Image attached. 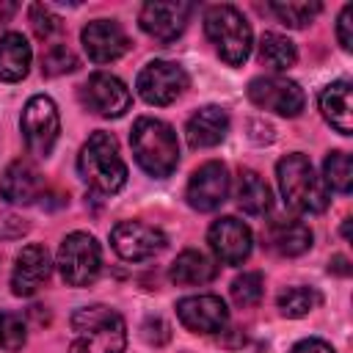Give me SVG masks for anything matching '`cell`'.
Masks as SVG:
<instances>
[{
    "instance_id": "cell-20",
    "label": "cell",
    "mask_w": 353,
    "mask_h": 353,
    "mask_svg": "<svg viewBox=\"0 0 353 353\" xmlns=\"http://www.w3.org/2000/svg\"><path fill=\"white\" fill-rule=\"evenodd\" d=\"M262 237H265V245L281 256H301L303 251L312 248V229L295 218L270 221Z\"/></svg>"
},
{
    "instance_id": "cell-12",
    "label": "cell",
    "mask_w": 353,
    "mask_h": 353,
    "mask_svg": "<svg viewBox=\"0 0 353 353\" xmlns=\"http://www.w3.org/2000/svg\"><path fill=\"white\" fill-rule=\"evenodd\" d=\"M110 245L121 259L141 262L163 251L165 234L157 226H149L143 221H121L110 229Z\"/></svg>"
},
{
    "instance_id": "cell-32",
    "label": "cell",
    "mask_w": 353,
    "mask_h": 353,
    "mask_svg": "<svg viewBox=\"0 0 353 353\" xmlns=\"http://www.w3.org/2000/svg\"><path fill=\"white\" fill-rule=\"evenodd\" d=\"M30 28H33V33H36L41 41H47V39H52V36L61 30V17H55L47 6L33 3V6H30Z\"/></svg>"
},
{
    "instance_id": "cell-11",
    "label": "cell",
    "mask_w": 353,
    "mask_h": 353,
    "mask_svg": "<svg viewBox=\"0 0 353 353\" xmlns=\"http://www.w3.org/2000/svg\"><path fill=\"white\" fill-rule=\"evenodd\" d=\"M229 188H232V179H229L226 165L221 160H210V163L199 165L190 174L185 199H188V204L193 210L212 212V210H218L229 199Z\"/></svg>"
},
{
    "instance_id": "cell-6",
    "label": "cell",
    "mask_w": 353,
    "mask_h": 353,
    "mask_svg": "<svg viewBox=\"0 0 353 353\" xmlns=\"http://www.w3.org/2000/svg\"><path fill=\"white\" fill-rule=\"evenodd\" d=\"M58 270L69 287H88L102 268L99 243L88 232H72L58 248Z\"/></svg>"
},
{
    "instance_id": "cell-3",
    "label": "cell",
    "mask_w": 353,
    "mask_h": 353,
    "mask_svg": "<svg viewBox=\"0 0 353 353\" xmlns=\"http://www.w3.org/2000/svg\"><path fill=\"white\" fill-rule=\"evenodd\" d=\"M130 143H132V154H135L138 165L149 176L163 179L179 163V141H176V132H174L171 124H165L160 119L141 116L132 124Z\"/></svg>"
},
{
    "instance_id": "cell-1",
    "label": "cell",
    "mask_w": 353,
    "mask_h": 353,
    "mask_svg": "<svg viewBox=\"0 0 353 353\" xmlns=\"http://www.w3.org/2000/svg\"><path fill=\"white\" fill-rule=\"evenodd\" d=\"M276 179H279V190H281L284 204L290 210H295V212L317 215L331 201L325 182L314 174L309 157L301 154V152L284 154L276 163Z\"/></svg>"
},
{
    "instance_id": "cell-38",
    "label": "cell",
    "mask_w": 353,
    "mask_h": 353,
    "mask_svg": "<svg viewBox=\"0 0 353 353\" xmlns=\"http://www.w3.org/2000/svg\"><path fill=\"white\" fill-rule=\"evenodd\" d=\"M342 234L350 237V218H345V223H342Z\"/></svg>"
},
{
    "instance_id": "cell-30",
    "label": "cell",
    "mask_w": 353,
    "mask_h": 353,
    "mask_svg": "<svg viewBox=\"0 0 353 353\" xmlns=\"http://www.w3.org/2000/svg\"><path fill=\"white\" fill-rule=\"evenodd\" d=\"M74 69H77V55L66 44H52V47L44 50L41 72L47 77H58V74H66V72H74Z\"/></svg>"
},
{
    "instance_id": "cell-19",
    "label": "cell",
    "mask_w": 353,
    "mask_h": 353,
    "mask_svg": "<svg viewBox=\"0 0 353 353\" xmlns=\"http://www.w3.org/2000/svg\"><path fill=\"white\" fill-rule=\"evenodd\" d=\"M229 132V116L223 108L218 105H207V108H199L188 124H185V135H188V143L193 149H210V146H218Z\"/></svg>"
},
{
    "instance_id": "cell-2",
    "label": "cell",
    "mask_w": 353,
    "mask_h": 353,
    "mask_svg": "<svg viewBox=\"0 0 353 353\" xmlns=\"http://www.w3.org/2000/svg\"><path fill=\"white\" fill-rule=\"evenodd\" d=\"M77 171L83 182L97 193H119L127 182V165L119 154V141L110 132H91L77 154Z\"/></svg>"
},
{
    "instance_id": "cell-9",
    "label": "cell",
    "mask_w": 353,
    "mask_h": 353,
    "mask_svg": "<svg viewBox=\"0 0 353 353\" xmlns=\"http://www.w3.org/2000/svg\"><path fill=\"white\" fill-rule=\"evenodd\" d=\"M248 99L262 108V110H270V113H279V116H298L303 110V91L295 80H287L281 74H265V77H254L248 83Z\"/></svg>"
},
{
    "instance_id": "cell-4",
    "label": "cell",
    "mask_w": 353,
    "mask_h": 353,
    "mask_svg": "<svg viewBox=\"0 0 353 353\" xmlns=\"http://www.w3.org/2000/svg\"><path fill=\"white\" fill-rule=\"evenodd\" d=\"M74 342L69 353H124L127 328L119 312L108 306H83L72 314Z\"/></svg>"
},
{
    "instance_id": "cell-29",
    "label": "cell",
    "mask_w": 353,
    "mask_h": 353,
    "mask_svg": "<svg viewBox=\"0 0 353 353\" xmlns=\"http://www.w3.org/2000/svg\"><path fill=\"white\" fill-rule=\"evenodd\" d=\"M229 292H232V301L237 306H243V309L256 306L262 301V295H265V279H262V273L248 270V273H243V276H237L232 281Z\"/></svg>"
},
{
    "instance_id": "cell-31",
    "label": "cell",
    "mask_w": 353,
    "mask_h": 353,
    "mask_svg": "<svg viewBox=\"0 0 353 353\" xmlns=\"http://www.w3.org/2000/svg\"><path fill=\"white\" fill-rule=\"evenodd\" d=\"M28 339V325L22 314L14 312H0V347L6 350H19Z\"/></svg>"
},
{
    "instance_id": "cell-21",
    "label": "cell",
    "mask_w": 353,
    "mask_h": 353,
    "mask_svg": "<svg viewBox=\"0 0 353 353\" xmlns=\"http://www.w3.org/2000/svg\"><path fill=\"white\" fill-rule=\"evenodd\" d=\"M320 110L323 119L339 132L350 135L353 132V102H350V83L336 80L320 91Z\"/></svg>"
},
{
    "instance_id": "cell-18",
    "label": "cell",
    "mask_w": 353,
    "mask_h": 353,
    "mask_svg": "<svg viewBox=\"0 0 353 353\" xmlns=\"http://www.w3.org/2000/svg\"><path fill=\"white\" fill-rule=\"evenodd\" d=\"M0 196L8 204H33L41 196V174H39V168L25 157L8 163V168L0 176Z\"/></svg>"
},
{
    "instance_id": "cell-25",
    "label": "cell",
    "mask_w": 353,
    "mask_h": 353,
    "mask_svg": "<svg viewBox=\"0 0 353 353\" xmlns=\"http://www.w3.org/2000/svg\"><path fill=\"white\" fill-rule=\"evenodd\" d=\"M259 61L273 72H287L298 61L295 44L281 33H265L259 39Z\"/></svg>"
},
{
    "instance_id": "cell-37",
    "label": "cell",
    "mask_w": 353,
    "mask_h": 353,
    "mask_svg": "<svg viewBox=\"0 0 353 353\" xmlns=\"http://www.w3.org/2000/svg\"><path fill=\"white\" fill-rule=\"evenodd\" d=\"M328 270H331V273H336V276H350V262H347V256H342V254L331 256Z\"/></svg>"
},
{
    "instance_id": "cell-24",
    "label": "cell",
    "mask_w": 353,
    "mask_h": 353,
    "mask_svg": "<svg viewBox=\"0 0 353 353\" xmlns=\"http://www.w3.org/2000/svg\"><path fill=\"white\" fill-rule=\"evenodd\" d=\"M237 204L248 215H265L273 207V193L268 182L251 168H243L237 176Z\"/></svg>"
},
{
    "instance_id": "cell-13",
    "label": "cell",
    "mask_w": 353,
    "mask_h": 353,
    "mask_svg": "<svg viewBox=\"0 0 353 353\" xmlns=\"http://www.w3.org/2000/svg\"><path fill=\"white\" fill-rule=\"evenodd\" d=\"M190 14H193L190 3H182V0H154V3H146L141 8L138 22H141L143 33H149L152 39L168 44V41L182 36Z\"/></svg>"
},
{
    "instance_id": "cell-15",
    "label": "cell",
    "mask_w": 353,
    "mask_h": 353,
    "mask_svg": "<svg viewBox=\"0 0 353 353\" xmlns=\"http://www.w3.org/2000/svg\"><path fill=\"white\" fill-rule=\"evenodd\" d=\"M176 317L193 334H215L229 323V309L218 295H190L176 301Z\"/></svg>"
},
{
    "instance_id": "cell-14",
    "label": "cell",
    "mask_w": 353,
    "mask_h": 353,
    "mask_svg": "<svg viewBox=\"0 0 353 353\" xmlns=\"http://www.w3.org/2000/svg\"><path fill=\"white\" fill-rule=\"evenodd\" d=\"M207 243L223 265H243L251 254V245H254L251 229L234 215L218 218L207 232Z\"/></svg>"
},
{
    "instance_id": "cell-33",
    "label": "cell",
    "mask_w": 353,
    "mask_h": 353,
    "mask_svg": "<svg viewBox=\"0 0 353 353\" xmlns=\"http://www.w3.org/2000/svg\"><path fill=\"white\" fill-rule=\"evenodd\" d=\"M336 39L342 44V50H353V6H345L339 19H336Z\"/></svg>"
},
{
    "instance_id": "cell-36",
    "label": "cell",
    "mask_w": 353,
    "mask_h": 353,
    "mask_svg": "<svg viewBox=\"0 0 353 353\" xmlns=\"http://www.w3.org/2000/svg\"><path fill=\"white\" fill-rule=\"evenodd\" d=\"M290 353H336V350L323 339H301Z\"/></svg>"
},
{
    "instance_id": "cell-22",
    "label": "cell",
    "mask_w": 353,
    "mask_h": 353,
    "mask_svg": "<svg viewBox=\"0 0 353 353\" xmlns=\"http://www.w3.org/2000/svg\"><path fill=\"white\" fill-rule=\"evenodd\" d=\"M30 58H33V52L22 33L8 30L0 36V80H6V83L22 80L30 69Z\"/></svg>"
},
{
    "instance_id": "cell-23",
    "label": "cell",
    "mask_w": 353,
    "mask_h": 353,
    "mask_svg": "<svg viewBox=\"0 0 353 353\" xmlns=\"http://www.w3.org/2000/svg\"><path fill=\"white\" fill-rule=\"evenodd\" d=\"M218 276V265L196 251V248H188L182 251L174 262H171V281L174 284H182V287H196V284H210L212 279Z\"/></svg>"
},
{
    "instance_id": "cell-17",
    "label": "cell",
    "mask_w": 353,
    "mask_h": 353,
    "mask_svg": "<svg viewBox=\"0 0 353 353\" xmlns=\"http://www.w3.org/2000/svg\"><path fill=\"white\" fill-rule=\"evenodd\" d=\"M52 273V259L50 251L44 245H25L17 259H14V270H11V292L19 298L33 295Z\"/></svg>"
},
{
    "instance_id": "cell-35",
    "label": "cell",
    "mask_w": 353,
    "mask_h": 353,
    "mask_svg": "<svg viewBox=\"0 0 353 353\" xmlns=\"http://www.w3.org/2000/svg\"><path fill=\"white\" fill-rule=\"evenodd\" d=\"M143 336H146V342H152V345H163V342L168 339V325H165L160 317H149V320L143 323Z\"/></svg>"
},
{
    "instance_id": "cell-27",
    "label": "cell",
    "mask_w": 353,
    "mask_h": 353,
    "mask_svg": "<svg viewBox=\"0 0 353 353\" xmlns=\"http://www.w3.org/2000/svg\"><path fill=\"white\" fill-rule=\"evenodd\" d=\"M276 303L284 317H306L312 309L320 306V292L312 287H287Z\"/></svg>"
},
{
    "instance_id": "cell-10",
    "label": "cell",
    "mask_w": 353,
    "mask_h": 353,
    "mask_svg": "<svg viewBox=\"0 0 353 353\" xmlns=\"http://www.w3.org/2000/svg\"><path fill=\"white\" fill-rule=\"evenodd\" d=\"M80 99L91 113H97L102 119H119L132 105L130 88L116 74H108V72H94L80 85Z\"/></svg>"
},
{
    "instance_id": "cell-34",
    "label": "cell",
    "mask_w": 353,
    "mask_h": 353,
    "mask_svg": "<svg viewBox=\"0 0 353 353\" xmlns=\"http://www.w3.org/2000/svg\"><path fill=\"white\" fill-rule=\"evenodd\" d=\"M28 232V223L19 218V215H11V212H0V237L11 240V237H19Z\"/></svg>"
},
{
    "instance_id": "cell-16",
    "label": "cell",
    "mask_w": 353,
    "mask_h": 353,
    "mask_svg": "<svg viewBox=\"0 0 353 353\" xmlns=\"http://www.w3.org/2000/svg\"><path fill=\"white\" fill-rule=\"evenodd\" d=\"M83 47L94 63H110L130 50V39L116 19H94L80 33Z\"/></svg>"
},
{
    "instance_id": "cell-7",
    "label": "cell",
    "mask_w": 353,
    "mask_h": 353,
    "mask_svg": "<svg viewBox=\"0 0 353 353\" xmlns=\"http://www.w3.org/2000/svg\"><path fill=\"white\" fill-rule=\"evenodd\" d=\"M19 127H22V138H25L28 149L36 157H47L58 141V132H61V119H58L55 102L44 94L30 97L28 105L22 108Z\"/></svg>"
},
{
    "instance_id": "cell-26",
    "label": "cell",
    "mask_w": 353,
    "mask_h": 353,
    "mask_svg": "<svg viewBox=\"0 0 353 353\" xmlns=\"http://www.w3.org/2000/svg\"><path fill=\"white\" fill-rule=\"evenodd\" d=\"M323 182L336 193H350L353 188V163L347 152H331L323 163Z\"/></svg>"
},
{
    "instance_id": "cell-5",
    "label": "cell",
    "mask_w": 353,
    "mask_h": 353,
    "mask_svg": "<svg viewBox=\"0 0 353 353\" xmlns=\"http://www.w3.org/2000/svg\"><path fill=\"white\" fill-rule=\"evenodd\" d=\"M204 33L215 44V52L229 66H240L254 47V33L243 11H237L229 3L210 6L204 11Z\"/></svg>"
},
{
    "instance_id": "cell-28",
    "label": "cell",
    "mask_w": 353,
    "mask_h": 353,
    "mask_svg": "<svg viewBox=\"0 0 353 353\" xmlns=\"http://www.w3.org/2000/svg\"><path fill=\"white\" fill-rule=\"evenodd\" d=\"M320 3H306V0H287V3H270V11L290 28H306L317 14H320Z\"/></svg>"
},
{
    "instance_id": "cell-8",
    "label": "cell",
    "mask_w": 353,
    "mask_h": 353,
    "mask_svg": "<svg viewBox=\"0 0 353 353\" xmlns=\"http://www.w3.org/2000/svg\"><path fill=\"white\" fill-rule=\"evenodd\" d=\"M135 88L149 105H171L188 88V74L174 61H149L138 72Z\"/></svg>"
}]
</instances>
